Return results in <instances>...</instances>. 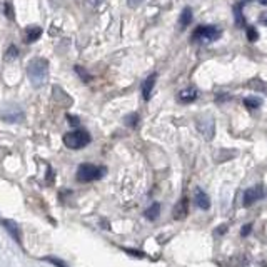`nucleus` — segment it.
I'll return each mask as SVG.
<instances>
[{
  "instance_id": "20",
  "label": "nucleus",
  "mask_w": 267,
  "mask_h": 267,
  "mask_svg": "<svg viewBox=\"0 0 267 267\" xmlns=\"http://www.w3.org/2000/svg\"><path fill=\"white\" fill-rule=\"evenodd\" d=\"M45 261H49L52 266H55V267H67L65 262H62L59 259H55V257H45Z\"/></svg>"
},
{
  "instance_id": "12",
  "label": "nucleus",
  "mask_w": 267,
  "mask_h": 267,
  "mask_svg": "<svg viewBox=\"0 0 267 267\" xmlns=\"http://www.w3.org/2000/svg\"><path fill=\"white\" fill-rule=\"evenodd\" d=\"M190 22H192V8L190 7H185L182 13H180V17H179V23H180V27H187L190 25Z\"/></svg>"
},
{
  "instance_id": "19",
  "label": "nucleus",
  "mask_w": 267,
  "mask_h": 267,
  "mask_svg": "<svg viewBox=\"0 0 267 267\" xmlns=\"http://www.w3.org/2000/svg\"><path fill=\"white\" fill-rule=\"evenodd\" d=\"M17 55H18L17 47H15V45H10V47H8L7 52H5V59H7V60H12V59H15Z\"/></svg>"
},
{
  "instance_id": "6",
  "label": "nucleus",
  "mask_w": 267,
  "mask_h": 267,
  "mask_svg": "<svg viewBox=\"0 0 267 267\" xmlns=\"http://www.w3.org/2000/svg\"><path fill=\"white\" fill-rule=\"evenodd\" d=\"M262 197H264V189H262L261 185L247 189L244 194V206H252V204H256L257 200H261Z\"/></svg>"
},
{
  "instance_id": "15",
  "label": "nucleus",
  "mask_w": 267,
  "mask_h": 267,
  "mask_svg": "<svg viewBox=\"0 0 267 267\" xmlns=\"http://www.w3.org/2000/svg\"><path fill=\"white\" fill-rule=\"evenodd\" d=\"M42 35V28L40 27H30L27 30V42H35L39 40V37Z\"/></svg>"
},
{
  "instance_id": "26",
  "label": "nucleus",
  "mask_w": 267,
  "mask_h": 267,
  "mask_svg": "<svg viewBox=\"0 0 267 267\" xmlns=\"http://www.w3.org/2000/svg\"><path fill=\"white\" fill-rule=\"evenodd\" d=\"M5 8H7V17H8V18H12L13 15H12V10H10V5H8V3L5 5Z\"/></svg>"
},
{
  "instance_id": "9",
  "label": "nucleus",
  "mask_w": 267,
  "mask_h": 267,
  "mask_svg": "<svg viewBox=\"0 0 267 267\" xmlns=\"http://www.w3.org/2000/svg\"><path fill=\"white\" fill-rule=\"evenodd\" d=\"M155 80H157V75L152 74L149 75L144 84H142V97H144V100H149L150 95H152V90H154V85H155Z\"/></svg>"
},
{
  "instance_id": "22",
  "label": "nucleus",
  "mask_w": 267,
  "mask_h": 267,
  "mask_svg": "<svg viewBox=\"0 0 267 267\" xmlns=\"http://www.w3.org/2000/svg\"><path fill=\"white\" fill-rule=\"evenodd\" d=\"M142 2H144V0H127V5L132 7V8H135V7H139Z\"/></svg>"
},
{
  "instance_id": "10",
  "label": "nucleus",
  "mask_w": 267,
  "mask_h": 267,
  "mask_svg": "<svg viewBox=\"0 0 267 267\" xmlns=\"http://www.w3.org/2000/svg\"><path fill=\"white\" fill-rule=\"evenodd\" d=\"M187 212H189V200H187V197H184V199H180L177 202V206L174 207V217L184 219L187 216Z\"/></svg>"
},
{
  "instance_id": "17",
  "label": "nucleus",
  "mask_w": 267,
  "mask_h": 267,
  "mask_svg": "<svg viewBox=\"0 0 267 267\" xmlns=\"http://www.w3.org/2000/svg\"><path fill=\"white\" fill-rule=\"evenodd\" d=\"M246 33H247V39H249V42H256L257 39H259V32H257V28L254 25H247Z\"/></svg>"
},
{
  "instance_id": "5",
  "label": "nucleus",
  "mask_w": 267,
  "mask_h": 267,
  "mask_svg": "<svg viewBox=\"0 0 267 267\" xmlns=\"http://www.w3.org/2000/svg\"><path fill=\"white\" fill-rule=\"evenodd\" d=\"M197 129L199 132L206 137L207 140H211L214 137V132H216V126H214V119L212 117H204L197 121Z\"/></svg>"
},
{
  "instance_id": "14",
  "label": "nucleus",
  "mask_w": 267,
  "mask_h": 267,
  "mask_svg": "<svg viewBox=\"0 0 267 267\" xmlns=\"http://www.w3.org/2000/svg\"><path fill=\"white\" fill-rule=\"evenodd\" d=\"M244 106L249 109V111H256V109H259L262 106V100L259 97H246Z\"/></svg>"
},
{
  "instance_id": "23",
  "label": "nucleus",
  "mask_w": 267,
  "mask_h": 267,
  "mask_svg": "<svg viewBox=\"0 0 267 267\" xmlns=\"http://www.w3.org/2000/svg\"><path fill=\"white\" fill-rule=\"evenodd\" d=\"M67 121L70 122V126H74V127H77L79 126V119L77 117H74V116H67Z\"/></svg>"
},
{
  "instance_id": "24",
  "label": "nucleus",
  "mask_w": 267,
  "mask_h": 267,
  "mask_svg": "<svg viewBox=\"0 0 267 267\" xmlns=\"http://www.w3.org/2000/svg\"><path fill=\"white\" fill-rule=\"evenodd\" d=\"M251 229H252V226H251V224H249V226H244V227H242V237H246L247 234L251 232Z\"/></svg>"
},
{
  "instance_id": "1",
  "label": "nucleus",
  "mask_w": 267,
  "mask_h": 267,
  "mask_svg": "<svg viewBox=\"0 0 267 267\" xmlns=\"http://www.w3.org/2000/svg\"><path fill=\"white\" fill-rule=\"evenodd\" d=\"M27 75L33 87H42L49 80V62L47 59H42V57L32 59L27 65Z\"/></svg>"
},
{
  "instance_id": "28",
  "label": "nucleus",
  "mask_w": 267,
  "mask_h": 267,
  "mask_svg": "<svg viewBox=\"0 0 267 267\" xmlns=\"http://www.w3.org/2000/svg\"><path fill=\"white\" fill-rule=\"evenodd\" d=\"M261 5H267V0H259Z\"/></svg>"
},
{
  "instance_id": "18",
  "label": "nucleus",
  "mask_w": 267,
  "mask_h": 267,
  "mask_svg": "<svg viewBox=\"0 0 267 267\" xmlns=\"http://www.w3.org/2000/svg\"><path fill=\"white\" fill-rule=\"evenodd\" d=\"M75 72L79 74V77L82 79L84 82H90V80H92V75H90L85 69H82V67H79V65L75 67Z\"/></svg>"
},
{
  "instance_id": "4",
  "label": "nucleus",
  "mask_w": 267,
  "mask_h": 267,
  "mask_svg": "<svg viewBox=\"0 0 267 267\" xmlns=\"http://www.w3.org/2000/svg\"><path fill=\"white\" fill-rule=\"evenodd\" d=\"M222 35V32L219 30L216 25H199L195 28L192 39L200 40V42H214Z\"/></svg>"
},
{
  "instance_id": "16",
  "label": "nucleus",
  "mask_w": 267,
  "mask_h": 267,
  "mask_svg": "<svg viewBox=\"0 0 267 267\" xmlns=\"http://www.w3.org/2000/svg\"><path fill=\"white\" fill-rule=\"evenodd\" d=\"M159 212H160V204L155 202V204H152V206L145 211V217L150 219V221H154V219L159 216Z\"/></svg>"
},
{
  "instance_id": "8",
  "label": "nucleus",
  "mask_w": 267,
  "mask_h": 267,
  "mask_svg": "<svg viewBox=\"0 0 267 267\" xmlns=\"http://www.w3.org/2000/svg\"><path fill=\"white\" fill-rule=\"evenodd\" d=\"M197 97H199V92H197V89H194V87H187V89L180 90L179 95H177L179 102H182V104L194 102V100L197 99Z\"/></svg>"
},
{
  "instance_id": "2",
  "label": "nucleus",
  "mask_w": 267,
  "mask_h": 267,
  "mask_svg": "<svg viewBox=\"0 0 267 267\" xmlns=\"http://www.w3.org/2000/svg\"><path fill=\"white\" fill-rule=\"evenodd\" d=\"M107 169L102 165L94 164H80L77 169V180L79 182H92V180L102 179L106 175Z\"/></svg>"
},
{
  "instance_id": "7",
  "label": "nucleus",
  "mask_w": 267,
  "mask_h": 267,
  "mask_svg": "<svg viewBox=\"0 0 267 267\" xmlns=\"http://www.w3.org/2000/svg\"><path fill=\"white\" fill-rule=\"evenodd\" d=\"M194 200H195V206L199 209H202V211H207V209L211 207V199H209V195L204 192L202 189H195Z\"/></svg>"
},
{
  "instance_id": "3",
  "label": "nucleus",
  "mask_w": 267,
  "mask_h": 267,
  "mask_svg": "<svg viewBox=\"0 0 267 267\" xmlns=\"http://www.w3.org/2000/svg\"><path fill=\"white\" fill-rule=\"evenodd\" d=\"M64 144L67 149H82V147L90 144V134L87 131H82V129H75V131L65 134L64 135Z\"/></svg>"
},
{
  "instance_id": "25",
  "label": "nucleus",
  "mask_w": 267,
  "mask_h": 267,
  "mask_svg": "<svg viewBox=\"0 0 267 267\" xmlns=\"http://www.w3.org/2000/svg\"><path fill=\"white\" fill-rule=\"evenodd\" d=\"M259 20H261L262 23H264V25H267V12H266V13H262V15L259 17Z\"/></svg>"
},
{
  "instance_id": "13",
  "label": "nucleus",
  "mask_w": 267,
  "mask_h": 267,
  "mask_svg": "<svg viewBox=\"0 0 267 267\" xmlns=\"http://www.w3.org/2000/svg\"><path fill=\"white\" fill-rule=\"evenodd\" d=\"M2 224L7 227V231L10 232V236L13 237V239H15L17 242H20V232H18V227L15 226V224L10 222V221H2Z\"/></svg>"
},
{
  "instance_id": "11",
  "label": "nucleus",
  "mask_w": 267,
  "mask_h": 267,
  "mask_svg": "<svg viewBox=\"0 0 267 267\" xmlns=\"http://www.w3.org/2000/svg\"><path fill=\"white\" fill-rule=\"evenodd\" d=\"M242 8H244V2H239L236 7H234V20H236V25L244 28L246 25V18H244V13H242Z\"/></svg>"
},
{
  "instance_id": "21",
  "label": "nucleus",
  "mask_w": 267,
  "mask_h": 267,
  "mask_svg": "<svg viewBox=\"0 0 267 267\" xmlns=\"http://www.w3.org/2000/svg\"><path fill=\"white\" fill-rule=\"evenodd\" d=\"M137 121H139V116H137V114H132V116H129V117L126 119V122H127L131 127H135Z\"/></svg>"
},
{
  "instance_id": "27",
  "label": "nucleus",
  "mask_w": 267,
  "mask_h": 267,
  "mask_svg": "<svg viewBox=\"0 0 267 267\" xmlns=\"http://www.w3.org/2000/svg\"><path fill=\"white\" fill-rule=\"evenodd\" d=\"M100 2H102V0H90V3H92V5H99Z\"/></svg>"
}]
</instances>
